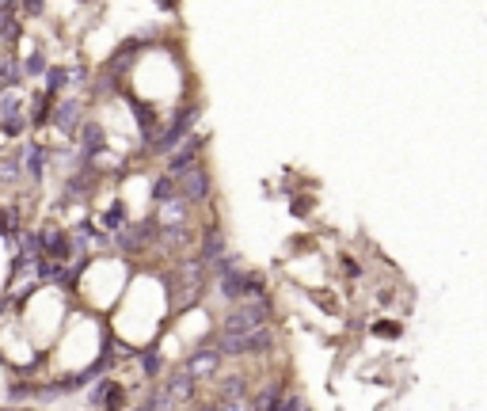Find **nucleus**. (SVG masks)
<instances>
[{"label": "nucleus", "mask_w": 487, "mask_h": 411, "mask_svg": "<svg viewBox=\"0 0 487 411\" xmlns=\"http://www.w3.org/2000/svg\"><path fill=\"white\" fill-rule=\"evenodd\" d=\"M267 347H271L267 331H251V335H221L217 354H256V350H267Z\"/></svg>", "instance_id": "2"}, {"label": "nucleus", "mask_w": 487, "mask_h": 411, "mask_svg": "<svg viewBox=\"0 0 487 411\" xmlns=\"http://www.w3.org/2000/svg\"><path fill=\"white\" fill-rule=\"evenodd\" d=\"M145 411H152V407H145Z\"/></svg>", "instance_id": "7"}, {"label": "nucleus", "mask_w": 487, "mask_h": 411, "mask_svg": "<svg viewBox=\"0 0 487 411\" xmlns=\"http://www.w3.org/2000/svg\"><path fill=\"white\" fill-rule=\"evenodd\" d=\"M274 411H308V407L301 404V400H293V404H278V407H274Z\"/></svg>", "instance_id": "6"}, {"label": "nucleus", "mask_w": 487, "mask_h": 411, "mask_svg": "<svg viewBox=\"0 0 487 411\" xmlns=\"http://www.w3.org/2000/svg\"><path fill=\"white\" fill-rule=\"evenodd\" d=\"M183 214H187L183 198H172V202L160 206V221H164V225H168V221H183Z\"/></svg>", "instance_id": "5"}, {"label": "nucleus", "mask_w": 487, "mask_h": 411, "mask_svg": "<svg viewBox=\"0 0 487 411\" xmlns=\"http://www.w3.org/2000/svg\"><path fill=\"white\" fill-rule=\"evenodd\" d=\"M217 362H221L217 350H202V354H194V358L187 362V373H191V377H206V373L217 370Z\"/></svg>", "instance_id": "4"}, {"label": "nucleus", "mask_w": 487, "mask_h": 411, "mask_svg": "<svg viewBox=\"0 0 487 411\" xmlns=\"http://www.w3.org/2000/svg\"><path fill=\"white\" fill-rule=\"evenodd\" d=\"M179 175V187H183V202H194L198 194H206V175L198 172V168H191V172H175Z\"/></svg>", "instance_id": "3"}, {"label": "nucleus", "mask_w": 487, "mask_h": 411, "mask_svg": "<svg viewBox=\"0 0 487 411\" xmlns=\"http://www.w3.org/2000/svg\"><path fill=\"white\" fill-rule=\"evenodd\" d=\"M263 320H267V305L248 301V305L232 308V313L225 316V335H251V331H263Z\"/></svg>", "instance_id": "1"}]
</instances>
